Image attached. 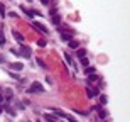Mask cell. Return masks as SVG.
I'll return each mask as SVG.
<instances>
[{
    "label": "cell",
    "mask_w": 130,
    "mask_h": 122,
    "mask_svg": "<svg viewBox=\"0 0 130 122\" xmlns=\"http://www.w3.org/2000/svg\"><path fill=\"white\" fill-rule=\"evenodd\" d=\"M20 54L29 59V58L32 56V51H30V47H29V46H26V44H20Z\"/></svg>",
    "instance_id": "2"
},
{
    "label": "cell",
    "mask_w": 130,
    "mask_h": 122,
    "mask_svg": "<svg viewBox=\"0 0 130 122\" xmlns=\"http://www.w3.org/2000/svg\"><path fill=\"white\" fill-rule=\"evenodd\" d=\"M81 65H83V66H88V58H81Z\"/></svg>",
    "instance_id": "23"
},
{
    "label": "cell",
    "mask_w": 130,
    "mask_h": 122,
    "mask_svg": "<svg viewBox=\"0 0 130 122\" xmlns=\"http://www.w3.org/2000/svg\"><path fill=\"white\" fill-rule=\"evenodd\" d=\"M32 29H37V31L42 32V34H47V32H49V29H46L41 22H32Z\"/></svg>",
    "instance_id": "4"
},
{
    "label": "cell",
    "mask_w": 130,
    "mask_h": 122,
    "mask_svg": "<svg viewBox=\"0 0 130 122\" xmlns=\"http://www.w3.org/2000/svg\"><path fill=\"white\" fill-rule=\"evenodd\" d=\"M95 71H96V70H95L93 66H86V70H84V73H86V75H93Z\"/></svg>",
    "instance_id": "14"
},
{
    "label": "cell",
    "mask_w": 130,
    "mask_h": 122,
    "mask_svg": "<svg viewBox=\"0 0 130 122\" xmlns=\"http://www.w3.org/2000/svg\"><path fill=\"white\" fill-rule=\"evenodd\" d=\"M69 47H71V49H78V47H79V42H76L74 39H71V41H69Z\"/></svg>",
    "instance_id": "13"
},
{
    "label": "cell",
    "mask_w": 130,
    "mask_h": 122,
    "mask_svg": "<svg viewBox=\"0 0 130 122\" xmlns=\"http://www.w3.org/2000/svg\"><path fill=\"white\" fill-rule=\"evenodd\" d=\"M9 70H14V71H22L24 66L22 63H9Z\"/></svg>",
    "instance_id": "5"
},
{
    "label": "cell",
    "mask_w": 130,
    "mask_h": 122,
    "mask_svg": "<svg viewBox=\"0 0 130 122\" xmlns=\"http://www.w3.org/2000/svg\"><path fill=\"white\" fill-rule=\"evenodd\" d=\"M20 10H22V12H24V14H26V15H27V17H36V15H41V14H39V12H37V10L27 9V7H22V5H20Z\"/></svg>",
    "instance_id": "3"
},
{
    "label": "cell",
    "mask_w": 130,
    "mask_h": 122,
    "mask_svg": "<svg viewBox=\"0 0 130 122\" xmlns=\"http://www.w3.org/2000/svg\"><path fill=\"white\" fill-rule=\"evenodd\" d=\"M76 56L79 58V59H81V58H86V49H78V51H76Z\"/></svg>",
    "instance_id": "12"
},
{
    "label": "cell",
    "mask_w": 130,
    "mask_h": 122,
    "mask_svg": "<svg viewBox=\"0 0 130 122\" xmlns=\"http://www.w3.org/2000/svg\"><path fill=\"white\" fill-rule=\"evenodd\" d=\"M41 2H42L44 5H49V0H41Z\"/></svg>",
    "instance_id": "26"
},
{
    "label": "cell",
    "mask_w": 130,
    "mask_h": 122,
    "mask_svg": "<svg viewBox=\"0 0 130 122\" xmlns=\"http://www.w3.org/2000/svg\"><path fill=\"white\" fill-rule=\"evenodd\" d=\"M63 56H64V59H66V61H68V63H69V65H74V61H73V58L69 56V54H68V53H64V54H63Z\"/></svg>",
    "instance_id": "15"
},
{
    "label": "cell",
    "mask_w": 130,
    "mask_h": 122,
    "mask_svg": "<svg viewBox=\"0 0 130 122\" xmlns=\"http://www.w3.org/2000/svg\"><path fill=\"white\" fill-rule=\"evenodd\" d=\"M96 80H98V76L95 75V73H93V75H88V83H91V81H96Z\"/></svg>",
    "instance_id": "16"
},
{
    "label": "cell",
    "mask_w": 130,
    "mask_h": 122,
    "mask_svg": "<svg viewBox=\"0 0 130 122\" xmlns=\"http://www.w3.org/2000/svg\"><path fill=\"white\" fill-rule=\"evenodd\" d=\"M100 102H102V105H105V103H106V97H105V95H103V97H100Z\"/></svg>",
    "instance_id": "24"
},
{
    "label": "cell",
    "mask_w": 130,
    "mask_h": 122,
    "mask_svg": "<svg viewBox=\"0 0 130 122\" xmlns=\"http://www.w3.org/2000/svg\"><path fill=\"white\" fill-rule=\"evenodd\" d=\"M61 39H63V41H71V39H73V34H69V32H61Z\"/></svg>",
    "instance_id": "10"
},
{
    "label": "cell",
    "mask_w": 130,
    "mask_h": 122,
    "mask_svg": "<svg viewBox=\"0 0 130 122\" xmlns=\"http://www.w3.org/2000/svg\"><path fill=\"white\" fill-rule=\"evenodd\" d=\"M12 36H14V39L17 41L19 44H22V42H24V36H22L19 31H12Z\"/></svg>",
    "instance_id": "6"
},
{
    "label": "cell",
    "mask_w": 130,
    "mask_h": 122,
    "mask_svg": "<svg viewBox=\"0 0 130 122\" xmlns=\"http://www.w3.org/2000/svg\"><path fill=\"white\" fill-rule=\"evenodd\" d=\"M36 61H37V63H39L41 66H42V68H46V63H44V61H42L41 58H36Z\"/></svg>",
    "instance_id": "21"
},
{
    "label": "cell",
    "mask_w": 130,
    "mask_h": 122,
    "mask_svg": "<svg viewBox=\"0 0 130 122\" xmlns=\"http://www.w3.org/2000/svg\"><path fill=\"white\" fill-rule=\"evenodd\" d=\"M2 63H5V58H3L2 54H0V65H2Z\"/></svg>",
    "instance_id": "25"
},
{
    "label": "cell",
    "mask_w": 130,
    "mask_h": 122,
    "mask_svg": "<svg viewBox=\"0 0 130 122\" xmlns=\"http://www.w3.org/2000/svg\"><path fill=\"white\" fill-rule=\"evenodd\" d=\"M52 112H54V115H57V117H63V119H64V114L61 112L59 109H52Z\"/></svg>",
    "instance_id": "17"
},
{
    "label": "cell",
    "mask_w": 130,
    "mask_h": 122,
    "mask_svg": "<svg viewBox=\"0 0 130 122\" xmlns=\"http://www.w3.org/2000/svg\"><path fill=\"white\" fill-rule=\"evenodd\" d=\"M2 100H3V97H2V95H0V102H2Z\"/></svg>",
    "instance_id": "27"
},
{
    "label": "cell",
    "mask_w": 130,
    "mask_h": 122,
    "mask_svg": "<svg viewBox=\"0 0 130 122\" xmlns=\"http://www.w3.org/2000/svg\"><path fill=\"white\" fill-rule=\"evenodd\" d=\"M44 119H46V122H56L54 117H52V115H49V114H46V115H44Z\"/></svg>",
    "instance_id": "19"
},
{
    "label": "cell",
    "mask_w": 130,
    "mask_h": 122,
    "mask_svg": "<svg viewBox=\"0 0 130 122\" xmlns=\"http://www.w3.org/2000/svg\"><path fill=\"white\" fill-rule=\"evenodd\" d=\"M27 92H29V93H42V92H44V86L36 81V83H32V85L27 88Z\"/></svg>",
    "instance_id": "1"
},
{
    "label": "cell",
    "mask_w": 130,
    "mask_h": 122,
    "mask_svg": "<svg viewBox=\"0 0 130 122\" xmlns=\"http://www.w3.org/2000/svg\"><path fill=\"white\" fill-rule=\"evenodd\" d=\"M64 119H66V121H69V122H78L73 115H69V114H64Z\"/></svg>",
    "instance_id": "18"
},
{
    "label": "cell",
    "mask_w": 130,
    "mask_h": 122,
    "mask_svg": "<svg viewBox=\"0 0 130 122\" xmlns=\"http://www.w3.org/2000/svg\"><path fill=\"white\" fill-rule=\"evenodd\" d=\"M98 93H100V92H98L96 88H90V86L86 88V97H88V98H93L95 95H98Z\"/></svg>",
    "instance_id": "7"
},
{
    "label": "cell",
    "mask_w": 130,
    "mask_h": 122,
    "mask_svg": "<svg viewBox=\"0 0 130 122\" xmlns=\"http://www.w3.org/2000/svg\"><path fill=\"white\" fill-rule=\"evenodd\" d=\"M0 14H2V17L7 15V14H5V5H3V3H0Z\"/></svg>",
    "instance_id": "20"
},
{
    "label": "cell",
    "mask_w": 130,
    "mask_h": 122,
    "mask_svg": "<svg viewBox=\"0 0 130 122\" xmlns=\"http://www.w3.org/2000/svg\"><path fill=\"white\" fill-rule=\"evenodd\" d=\"M103 122H105V121H103Z\"/></svg>",
    "instance_id": "30"
},
{
    "label": "cell",
    "mask_w": 130,
    "mask_h": 122,
    "mask_svg": "<svg viewBox=\"0 0 130 122\" xmlns=\"http://www.w3.org/2000/svg\"><path fill=\"white\" fill-rule=\"evenodd\" d=\"M52 24H54V26H59V24H61V15L52 14Z\"/></svg>",
    "instance_id": "9"
},
{
    "label": "cell",
    "mask_w": 130,
    "mask_h": 122,
    "mask_svg": "<svg viewBox=\"0 0 130 122\" xmlns=\"http://www.w3.org/2000/svg\"><path fill=\"white\" fill-rule=\"evenodd\" d=\"M93 110H98V115H100V119H105V117H106V110H103V107H100V105H98V107H95Z\"/></svg>",
    "instance_id": "8"
},
{
    "label": "cell",
    "mask_w": 130,
    "mask_h": 122,
    "mask_svg": "<svg viewBox=\"0 0 130 122\" xmlns=\"http://www.w3.org/2000/svg\"><path fill=\"white\" fill-rule=\"evenodd\" d=\"M2 110H3V107H0V114H2Z\"/></svg>",
    "instance_id": "28"
},
{
    "label": "cell",
    "mask_w": 130,
    "mask_h": 122,
    "mask_svg": "<svg viewBox=\"0 0 130 122\" xmlns=\"http://www.w3.org/2000/svg\"><path fill=\"white\" fill-rule=\"evenodd\" d=\"M59 32H69V34H74V31L71 27H68V26H61V27H59Z\"/></svg>",
    "instance_id": "11"
},
{
    "label": "cell",
    "mask_w": 130,
    "mask_h": 122,
    "mask_svg": "<svg viewBox=\"0 0 130 122\" xmlns=\"http://www.w3.org/2000/svg\"><path fill=\"white\" fill-rule=\"evenodd\" d=\"M37 44H39V47H44V46H46V41L41 39V41H37Z\"/></svg>",
    "instance_id": "22"
},
{
    "label": "cell",
    "mask_w": 130,
    "mask_h": 122,
    "mask_svg": "<svg viewBox=\"0 0 130 122\" xmlns=\"http://www.w3.org/2000/svg\"><path fill=\"white\" fill-rule=\"evenodd\" d=\"M29 2H30V0H29Z\"/></svg>",
    "instance_id": "29"
}]
</instances>
